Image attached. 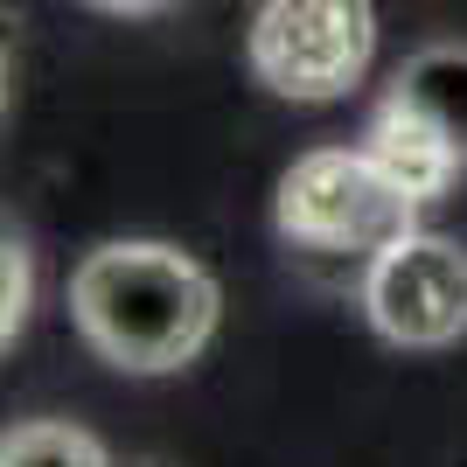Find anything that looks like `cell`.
<instances>
[{
  "instance_id": "cell-1",
  "label": "cell",
  "mask_w": 467,
  "mask_h": 467,
  "mask_svg": "<svg viewBox=\"0 0 467 467\" xmlns=\"http://www.w3.org/2000/svg\"><path fill=\"white\" fill-rule=\"evenodd\" d=\"M216 279L175 244L126 237L98 244L70 273V321L98 363L126 377H168L210 349L216 335Z\"/></svg>"
},
{
  "instance_id": "cell-2",
  "label": "cell",
  "mask_w": 467,
  "mask_h": 467,
  "mask_svg": "<svg viewBox=\"0 0 467 467\" xmlns=\"http://www.w3.org/2000/svg\"><path fill=\"white\" fill-rule=\"evenodd\" d=\"M411 202L398 182L377 168L363 147H314L286 168L279 182V237L300 252H328V258H377L384 244H398L411 223Z\"/></svg>"
},
{
  "instance_id": "cell-3",
  "label": "cell",
  "mask_w": 467,
  "mask_h": 467,
  "mask_svg": "<svg viewBox=\"0 0 467 467\" xmlns=\"http://www.w3.org/2000/svg\"><path fill=\"white\" fill-rule=\"evenodd\" d=\"M377 57L370 0H265L252 21V78L293 105H335Z\"/></svg>"
},
{
  "instance_id": "cell-4",
  "label": "cell",
  "mask_w": 467,
  "mask_h": 467,
  "mask_svg": "<svg viewBox=\"0 0 467 467\" xmlns=\"http://www.w3.org/2000/svg\"><path fill=\"white\" fill-rule=\"evenodd\" d=\"M363 314L398 349H447L467 335V252L453 237L405 231L370 258L363 273Z\"/></svg>"
},
{
  "instance_id": "cell-5",
  "label": "cell",
  "mask_w": 467,
  "mask_h": 467,
  "mask_svg": "<svg viewBox=\"0 0 467 467\" xmlns=\"http://www.w3.org/2000/svg\"><path fill=\"white\" fill-rule=\"evenodd\" d=\"M363 154H370L411 202H440V195L453 189V175H461V161H467L461 147H453L419 105H405L398 91L370 112V126H363Z\"/></svg>"
},
{
  "instance_id": "cell-6",
  "label": "cell",
  "mask_w": 467,
  "mask_h": 467,
  "mask_svg": "<svg viewBox=\"0 0 467 467\" xmlns=\"http://www.w3.org/2000/svg\"><path fill=\"white\" fill-rule=\"evenodd\" d=\"M390 91L405 98V105H419V112H426L432 126H440V133L467 154V49H453V42L419 49V57L398 70Z\"/></svg>"
},
{
  "instance_id": "cell-7",
  "label": "cell",
  "mask_w": 467,
  "mask_h": 467,
  "mask_svg": "<svg viewBox=\"0 0 467 467\" xmlns=\"http://www.w3.org/2000/svg\"><path fill=\"white\" fill-rule=\"evenodd\" d=\"M0 467H112L84 426L70 419H21L7 440H0Z\"/></svg>"
},
{
  "instance_id": "cell-8",
  "label": "cell",
  "mask_w": 467,
  "mask_h": 467,
  "mask_svg": "<svg viewBox=\"0 0 467 467\" xmlns=\"http://www.w3.org/2000/svg\"><path fill=\"white\" fill-rule=\"evenodd\" d=\"M28 293H36V279H28V244L7 237V244H0V335H7V342H15L21 321H28Z\"/></svg>"
},
{
  "instance_id": "cell-9",
  "label": "cell",
  "mask_w": 467,
  "mask_h": 467,
  "mask_svg": "<svg viewBox=\"0 0 467 467\" xmlns=\"http://www.w3.org/2000/svg\"><path fill=\"white\" fill-rule=\"evenodd\" d=\"M91 7H105V15H154L168 0H91Z\"/></svg>"
}]
</instances>
